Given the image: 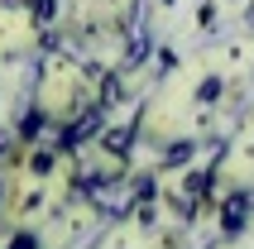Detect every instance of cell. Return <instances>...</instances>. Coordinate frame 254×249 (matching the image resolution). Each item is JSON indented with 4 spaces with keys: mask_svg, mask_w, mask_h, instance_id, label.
<instances>
[{
    "mask_svg": "<svg viewBox=\"0 0 254 249\" xmlns=\"http://www.w3.org/2000/svg\"><path fill=\"white\" fill-rule=\"evenodd\" d=\"M129 134H134V129H129V124H120V129H106V134H101V144H106L111 153H125V149H129Z\"/></svg>",
    "mask_w": 254,
    "mask_h": 249,
    "instance_id": "1",
    "label": "cell"
},
{
    "mask_svg": "<svg viewBox=\"0 0 254 249\" xmlns=\"http://www.w3.org/2000/svg\"><path fill=\"white\" fill-rule=\"evenodd\" d=\"M39 129H43V115H39V111H29V115H24V124H19V134H24V139H34Z\"/></svg>",
    "mask_w": 254,
    "mask_h": 249,
    "instance_id": "2",
    "label": "cell"
},
{
    "mask_svg": "<svg viewBox=\"0 0 254 249\" xmlns=\"http://www.w3.org/2000/svg\"><path fill=\"white\" fill-rule=\"evenodd\" d=\"M10 249H39V240L24 230V235H14V240H10Z\"/></svg>",
    "mask_w": 254,
    "mask_h": 249,
    "instance_id": "3",
    "label": "cell"
},
{
    "mask_svg": "<svg viewBox=\"0 0 254 249\" xmlns=\"http://www.w3.org/2000/svg\"><path fill=\"white\" fill-rule=\"evenodd\" d=\"M0 149H5V134H0Z\"/></svg>",
    "mask_w": 254,
    "mask_h": 249,
    "instance_id": "4",
    "label": "cell"
}]
</instances>
